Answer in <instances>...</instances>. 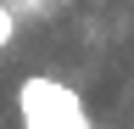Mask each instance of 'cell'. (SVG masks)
<instances>
[{
	"label": "cell",
	"mask_w": 134,
	"mask_h": 129,
	"mask_svg": "<svg viewBox=\"0 0 134 129\" xmlns=\"http://www.w3.org/2000/svg\"><path fill=\"white\" fill-rule=\"evenodd\" d=\"M84 129H90V123H84Z\"/></svg>",
	"instance_id": "obj_3"
},
{
	"label": "cell",
	"mask_w": 134,
	"mask_h": 129,
	"mask_svg": "<svg viewBox=\"0 0 134 129\" xmlns=\"http://www.w3.org/2000/svg\"><path fill=\"white\" fill-rule=\"evenodd\" d=\"M17 112L28 129H84V101L56 79H23L17 84Z\"/></svg>",
	"instance_id": "obj_1"
},
{
	"label": "cell",
	"mask_w": 134,
	"mask_h": 129,
	"mask_svg": "<svg viewBox=\"0 0 134 129\" xmlns=\"http://www.w3.org/2000/svg\"><path fill=\"white\" fill-rule=\"evenodd\" d=\"M11 34H17V11L6 6V0H0V51L11 45Z\"/></svg>",
	"instance_id": "obj_2"
}]
</instances>
